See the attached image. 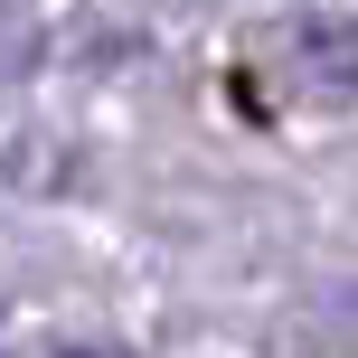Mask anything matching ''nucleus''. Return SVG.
Returning a JSON list of instances; mask_svg holds the SVG:
<instances>
[{
  "instance_id": "nucleus-1",
  "label": "nucleus",
  "mask_w": 358,
  "mask_h": 358,
  "mask_svg": "<svg viewBox=\"0 0 358 358\" xmlns=\"http://www.w3.org/2000/svg\"><path fill=\"white\" fill-rule=\"evenodd\" d=\"M302 66L330 76V85H358V29L349 19H311L302 29Z\"/></svg>"
}]
</instances>
